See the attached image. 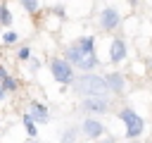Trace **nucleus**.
Listing matches in <instances>:
<instances>
[{"label":"nucleus","mask_w":152,"mask_h":143,"mask_svg":"<svg viewBox=\"0 0 152 143\" xmlns=\"http://www.w3.org/2000/svg\"><path fill=\"white\" fill-rule=\"evenodd\" d=\"M76 93H81L83 98L88 95H107L109 93V83L104 76H97V74H83L81 79H76L74 83Z\"/></svg>","instance_id":"1"},{"label":"nucleus","mask_w":152,"mask_h":143,"mask_svg":"<svg viewBox=\"0 0 152 143\" xmlns=\"http://www.w3.org/2000/svg\"><path fill=\"white\" fill-rule=\"evenodd\" d=\"M66 60H69L71 64H76L78 69H83V72H90V69L97 67V55H95V50H93V48H83L81 43H76V45H71V48L66 50Z\"/></svg>","instance_id":"2"},{"label":"nucleus","mask_w":152,"mask_h":143,"mask_svg":"<svg viewBox=\"0 0 152 143\" xmlns=\"http://www.w3.org/2000/svg\"><path fill=\"white\" fill-rule=\"evenodd\" d=\"M121 122L126 124V136L128 138H138L140 133H142V129H145V124H142V119H140V114H135L131 107H126V110H121Z\"/></svg>","instance_id":"3"},{"label":"nucleus","mask_w":152,"mask_h":143,"mask_svg":"<svg viewBox=\"0 0 152 143\" xmlns=\"http://www.w3.org/2000/svg\"><path fill=\"white\" fill-rule=\"evenodd\" d=\"M50 72L57 79V83H71L74 81V67H71L69 60H52Z\"/></svg>","instance_id":"4"},{"label":"nucleus","mask_w":152,"mask_h":143,"mask_svg":"<svg viewBox=\"0 0 152 143\" xmlns=\"http://www.w3.org/2000/svg\"><path fill=\"white\" fill-rule=\"evenodd\" d=\"M107 98L104 95H88L86 100H83V110L86 112H95V114H102V112H107Z\"/></svg>","instance_id":"5"},{"label":"nucleus","mask_w":152,"mask_h":143,"mask_svg":"<svg viewBox=\"0 0 152 143\" xmlns=\"http://www.w3.org/2000/svg\"><path fill=\"white\" fill-rule=\"evenodd\" d=\"M119 21H121V17H119V12H116L114 7H104V10H102V14H100V24H102V29L112 31L114 26H119Z\"/></svg>","instance_id":"6"},{"label":"nucleus","mask_w":152,"mask_h":143,"mask_svg":"<svg viewBox=\"0 0 152 143\" xmlns=\"http://www.w3.org/2000/svg\"><path fill=\"white\" fill-rule=\"evenodd\" d=\"M102 131H104V126H102V122H97L95 117H88V119L83 122V133H86L88 138H97V136H102Z\"/></svg>","instance_id":"7"},{"label":"nucleus","mask_w":152,"mask_h":143,"mask_svg":"<svg viewBox=\"0 0 152 143\" xmlns=\"http://www.w3.org/2000/svg\"><path fill=\"white\" fill-rule=\"evenodd\" d=\"M124 57H126V45H124V41H112V45H109V62L116 64V62H121Z\"/></svg>","instance_id":"8"},{"label":"nucleus","mask_w":152,"mask_h":143,"mask_svg":"<svg viewBox=\"0 0 152 143\" xmlns=\"http://www.w3.org/2000/svg\"><path fill=\"white\" fill-rule=\"evenodd\" d=\"M104 79H107V83H109V91H114V93H121L124 86H126V81H124L121 74H107Z\"/></svg>","instance_id":"9"},{"label":"nucleus","mask_w":152,"mask_h":143,"mask_svg":"<svg viewBox=\"0 0 152 143\" xmlns=\"http://www.w3.org/2000/svg\"><path fill=\"white\" fill-rule=\"evenodd\" d=\"M31 114L38 124H48V110L40 105V102H31Z\"/></svg>","instance_id":"10"},{"label":"nucleus","mask_w":152,"mask_h":143,"mask_svg":"<svg viewBox=\"0 0 152 143\" xmlns=\"http://www.w3.org/2000/svg\"><path fill=\"white\" fill-rule=\"evenodd\" d=\"M24 126H26L28 138H33V136H36V119H33V114H31V112H28V114H24Z\"/></svg>","instance_id":"11"},{"label":"nucleus","mask_w":152,"mask_h":143,"mask_svg":"<svg viewBox=\"0 0 152 143\" xmlns=\"http://www.w3.org/2000/svg\"><path fill=\"white\" fill-rule=\"evenodd\" d=\"M0 21H2L5 26H10V24H12V14H10V10H7L5 5H0Z\"/></svg>","instance_id":"12"},{"label":"nucleus","mask_w":152,"mask_h":143,"mask_svg":"<svg viewBox=\"0 0 152 143\" xmlns=\"http://www.w3.org/2000/svg\"><path fill=\"white\" fill-rule=\"evenodd\" d=\"M62 143H76V129H66L62 136Z\"/></svg>","instance_id":"13"},{"label":"nucleus","mask_w":152,"mask_h":143,"mask_svg":"<svg viewBox=\"0 0 152 143\" xmlns=\"http://www.w3.org/2000/svg\"><path fill=\"white\" fill-rule=\"evenodd\" d=\"M2 41H5V43H17V33H14V31H7V33L2 36Z\"/></svg>","instance_id":"14"},{"label":"nucleus","mask_w":152,"mask_h":143,"mask_svg":"<svg viewBox=\"0 0 152 143\" xmlns=\"http://www.w3.org/2000/svg\"><path fill=\"white\" fill-rule=\"evenodd\" d=\"M78 43H81L83 48H93V43H95V38H93V36H86V38H81Z\"/></svg>","instance_id":"15"},{"label":"nucleus","mask_w":152,"mask_h":143,"mask_svg":"<svg viewBox=\"0 0 152 143\" xmlns=\"http://www.w3.org/2000/svg\"><path fill=\"white\" fill-rule=\"evenodd\" d=\"M2 83H5V88H7V91H14V88H17V81H14L12 76H7V79H5Z\"/></svg>","instance_id":"16"},{"label":"nucleus","mask_w":152,"mask_h":143,"mask_svg":"<svg viewBox=\"0 0 152 143\" xmlns=\"http://www.w3.org/2000/svg\"><path fill=\"white\" fill-rule=\"evenodd\" d=\"M21 2H24V7H26L28 12H33V10L38 7V0H21Z\"/></svg>","instance_id":"17"},{"label":"nucleus","mask_w":152,"mask_h":143,"mask_svg":"<svg viewBox=\"0 0 152 143\" xmlns=\"http://www.w3.org/2000/svg\"><path fill=\"white\" fill-rule=\"evenodd\" d=\"M28 57V48H19V60H26Z\"/></svg>","instance_id":"18"},{"label":"nucleus","mask_w":152,"mask_h":143,"mask_svg":"<svg viewBox=\"0 0 152 143\" xmlns=\"http://www.w3.org/2000/svg\"><path fill=\"white\" fill-rule=\"evenodd\" d=\"M5 91H7V88H5V83H2V81H0V100H2V98H5Z\"/></svg>","instance_id":"19"},{"label":"nucleus","mask_w":152,"mask_h":143,"mask_svg":"<svg viewBox=\"0 0 152 143\" xmlns=\"http://www.w3.org/2000/svg\"><path fill=\"white\" fill-rule=\"evenodd\" d=\"M5 79H7V72H5L2 67H0V81H5Z\"/></svg>","instance_id":"20"},{"label":"nucleus","mask_w":152,"mask_h":143,"mask_svg":"<svg viewBox=\"0 0 152 143\" xmlns=\"http://www.w3.org/2000/svg\"><path fill=\"white\" fill-rule=\"evenodd\" d=\"M100 143H114V138H112V141H100Z\"/></svg>","instance_id":"21"},{"label":"nucleus","mask_w":152,"mask_h":143,"mask_svg":"<svg viewBox=\"0 0 152 143\" xmlns=\"http://www.w3.org/2000/svg\"><path fill=\"white\" fill-rule=\"evenodd\" d=\"M26 143H36V141H26Z\"/></svg>","instance_id":"22"},{"label":"nucleus","mask_w":152,"mask_h":143,"mask_svg":"<svg viewBox=\"0 0 152 143\" xmlns=\"http://www.w3.org/2000/svg\"><path fill=\"white\" fill-rule=\"evenodd\" d=\"M150 64H152V62H150Z\"/></svg>","instance_id":"23"}]
</instances>
